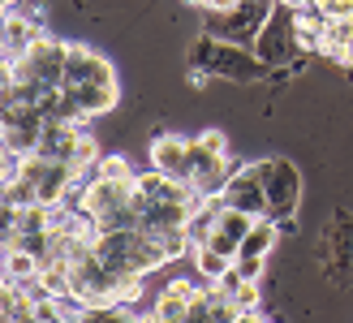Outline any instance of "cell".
Masks as SVG:
<instances>
[{
  "instance_id": "6da1fadb",
  "label": "cell",
  "mask_w": 353,
  "mask_h": 323,
  "mask_svg": "<svg viewBox=\"0 0 353 323\" xmlns=\"http://www.w3.org/2000/svg\"><path fill=\"white\" fill-rule=\"evenodd\" d=\"M190 69H207L211 78H228V82H254V78L272 74L254 52H245V43L220 39V35H211V30L190 43Z\"/></svg>"
},
{
  "instance_id": "7a4b0ae2",
  "label": "cell",
  "mask_w": 353,
  "mask_h": 323,
  "mask_svg": "<svg viewBox=\"0 0 353 323\" xmlns=\"http://www.w3.org/2000/svg\"><path fill=\"white\" fill-rule=\"evenodd\" d=\"M254 173H259L263 190H268V215H272L276 224L280 220H293L297 203H302V173H297L289 159H280V155L259 159Z\"/></svg>"
},
{
  "instance_id": "3957f363",
  "label": "cell",
  "mask_w": 353,
  "mask_h": 323,
  "mask_svg": "<svg viewBox=\"0 0 353 323\" xmlns=\"http://www.w3.org/2000/svg\"><path fill=\"white\" fill-rule=\"evenodd\" d=\"M254 57L263 61L276 74V69H293L297 57H302V43H297V30H293V17L285 22V17H268V26L259 30V39H254Z\"/></svg>"
},
{
  "instance_id": "277c9868",
  "label": "cell",
  "mask_w": 353,
  "mask_h": 323,
  "mask_svg": "<svg viewBox=\"0 0 353 323\" xmlns=\"http://www.w3.org/2000/svg\"><path fill=\"white\" fill-rule=\"evenodd\" d=\"M43 130H48V117L39 112V104H5V125H0L5 147L34 155V151H39Z\"/></svg>"
},
{
  "instance_id": "5b68a950",
  "label": "cell",
  "mask_w": 353,
  "mask_h": 323,
  "mask_svg": "<svg viewBox=\"0 0 353 323\" xmlns=\"http://www.w3.org/2000/svg\"><path fill=\"white\" fill-rule=\"evenodd\" d=\"M220 199H224V207H237V211H250V215H268V190H263L254 164H241L233 177H228Z\"/></svg>"
},
{
  "instance_id": "8992f818",
  "label": "cell",
  "mask_w": 353,
  "mask_h": 323,
  "mask_svg": "<svg viewBox=\"0 0 353 323\" xmlns=\"http://www.w3.org/2000/svg\"><path fill=\"white\" fill-rule=\"evenodd\" d=\"M82 82H117L108 57H99L86 43H69L65 52V86H82Z\"/></svg>"
},
{
  "instance_id": "52a82bcc",
  "label": "cell",
  "mask_w": 353,
  "mask_h": 323,
  "mask_svg": "<svg viewBox=\"0 0 353 323\" xmlns=\"http://www.w3.org/2000/svg\"><path fill=\"white\" fill-rule=\"evenodd\" d=\"M259 220V215H250V211H237V207H220V215H216V228H211V250H220V255H228V259H237V250H241V242H245V233H250V224Z\"/></svg>"
},
{
  "instance_id": "ba28073f",
  "label": "cell",
  "mask_w": 353,
  "mask_h": 323,
  "mask_svg": "<svg viewBox=\"0 0 353 323\" xmlns=\"http://www.w3.org/2000/svg\"><path fill=\"white\" fill-rule=\"evenodd\" d=\"M151 168L176 177V182H190V138H181V134H155L151 138Z\"/></svg>"
},
{
  "instance_id": "9c48e42d",
  "label": "cell",
  "mask_w": 353,
  "mask_h": 323,
  "mask_svg": "<svg viewBox=\"0 0 353 323\" xmlns=\"http://www.w3.org/2000/svg\"><path fill=\"white\" fill-rule=\"evenodd\" d=\"M327 259L341 263V280H353V215L341 211L332 215V228H327Z\"/></svg>"
},
{
  "instance_id": "30bf717a",
  "label": "cell",
  "mask_w": 353,
  "mask_h": 323,
  "mask_svg": "<svg viewBox=\"0 0 353 323\" xmlns=\"http://www.w3.org/2000/svg\"><path fill=\"white\" fill-rule=\"evenodd\" d=\"M194 293H199V284H194V280H168L164 289H160V297H155L151 319H160V323H168V319H185Z\"/></svg>"
},
{
  "instance_id": "8fae6325",
  "label": "cell",
  "mask_w": 353,
  "mask_h": 323,
  "mask_svg": "<svg viewBox=\"0 0 353 323\" xmlns=\"http://www.w3.org/2000/svg\"><path fill=\"white\" fill-rule=\"evenodd\" d=\"M69 95L78 99V108L86 117H99V112H112L117 108V82H82V86H69Z\"/></svg>"
},
{
  "instance_id": "7c38bea8",
  "label": "cell",
  "mask_w": 353,
  "mask_h": 323,
  "mask_svg": "<svg viewBox=\"0 0 353 323\" xmlns=\"http://www.w3.org/2000/svg\"><path fill=\"white\" fill-rule=\"evenodd\" d=\"M276 237H280V224L272 220V215H259V220L250 224V233H245L237 259H268L272 246H276Z\"/></svg>"
},
{
  "instance_id": "4fadbf2b",
  "label": "cell",
  "mask_w": 353,
  "mask_h": 323,
  "mask_svg": "<svg viewBox=\"0 0 353 323\" xmlns=\"http://www.w3.org/2000/svg\"><path fill=\"white\" fill-rule=\"evenodd\" d=\"M293 30H297V43L302 52H323V35H327V17L319 9H293Z\"/></svg>"
},
{
  "instance_id": "5bb4252c",
  "label": "cell",
  "mask_w": 353,
  "mask_h": 323,
  "mask_svg": "<svg viewBox=\"0 0 353 323\" xmlns=\"http://www.w3.org/2000/svg\"><path fill=\"white\" fill-rule=\"evenodd\" d=\"M194 267H199L203 280H220L228 267H233V259L220 255V250H211V246H199V250H194Z\"/></svg>"
},
{
  "instance_id": "9a60e30c",
  "label": "cell",
  "mask_w": 353,
  "mask_h": 323,
  "mask_svg": "<svg viewBox=\"0 0 353 323\" xmlns=\"http://www.w3.org/2000/svg\"><path fill=\"white\" fill-rule=\"evenodd\" d=\"M91 177H112V182H130L134 168L125 164V155H108V159H99V164L91 168Z\"/></svg>"
},
{
  "instance_id": "2e32d148",
  "label": "cell",
  "mask_w": 353,
  "mask_h": 323,
  "mask_svg": "<svg viewBox=\"0 0 353 323\" xmlns=\"http://www.w3.org/2000/svg\"><path fill=\"white\" fill-rule=\"evenodd\" d=\"M22 168H26V151L5 147V159H0V186H13L17 177H22Z\"/></svg>"
},
{
  "instance_id": "e0dca14e",
  "label": "cell",
  "mask_w": 353,
  "mask_h": 323,
  "mask_svg": "<svg viewBox=\"0 0 353 323\" xmlns=\"http://www.w3.org/2000/svg\"><path fill=\"white\" fill-rule=\"evenodd\" d=\"M237 276L241 280H263V267H268V259H233Z\"/></svg>"
},
{
  "instance_id": "ac0fdd59",
  "label": "cell",
  "mask_w": 353,
  "mask_h": 323,
  "mask_svg": "<svg viewBox=\"0 0 353 323\" xmlns=\"http://www.w3.org/2000/svg\"><path fill=\"white\" fill-rule=\"evenodd\" d=\"M280 5H285V9H310L314 0H280Z\"/></svg>"
},
{
  "instance_id": "d6986e66",
  "label": "cell",
  "mask_w": 353,
  "mask_h": 323,
  "mask_svg": "<svg viewBox=\"0 0 353 323\" xmlns=\"http://www.w3.org/2000/svg\"><path fill=\"white\" fill-rule=\"evenodd\" d=\"M0 9H5V13H13V9H17V0H0Z\"/></svg>"
}]
</instances>
